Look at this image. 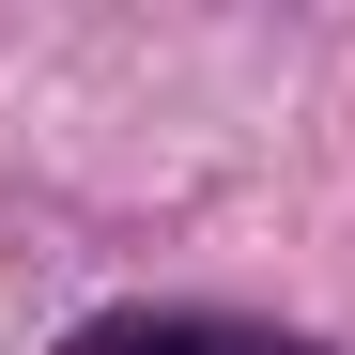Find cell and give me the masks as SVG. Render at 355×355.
Instances as JSON below:
<instances>
[{
    "label": "cell",
    "instance_id": "cell-1",
    "mask_svg": "<svg viewBox=\"0 0 355 355\" xmlns=\"http://www.w3.org/2000/svg\"><path fill=\"white\" fill-rule=\"evenodd\" d=\"M93 355H293V340H248V324H108Z\"/></svg>",
    "mask_w": 355,
    "mask_h": 355
}]
</instances>
